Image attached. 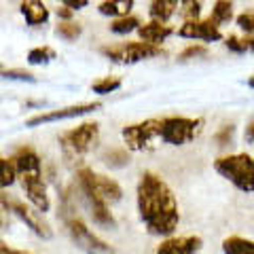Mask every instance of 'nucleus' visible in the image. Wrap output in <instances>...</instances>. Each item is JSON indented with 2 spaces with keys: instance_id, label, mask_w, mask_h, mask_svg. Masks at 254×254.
<instances>
[{
  "instance_id": "nucleus-39",
  "label": "nucleus",
  "mask_w": 254,
  "mask_h": 254,
  "mask_svg": "<svg viewBox=\"0 0 254 254\" xmlns=\"http://www.w3.org/2000/svg\"><path fill=\"white\" fill-rule=\"evenodd\" d=\"M2 70H4V68H2V64H0V72H2Z\"/></svg>"
},
{
  "instance_id": "nucleus-23",
  "label": "nucleus",
  "mask_w": 254,
  "mask_h": 254,
  "mask_svg": "<svg viewBox=\"0 0 254 254\" xmlns=\"http://www.w3.org/2000/svg\"><path fill=\"white\" fill-rule=\"evenodd\" d=\"M140 28V19L133 17V15H125V17H117L113 23H110V30L115 32V34H131V32H138Z\"/></svg>"
},
{
  "instance_id": "nucleus-3",
  "label": "nucleus",
  "mask_w": 254,
  "mask_h": 254,
  "mask_svg": "<svg viewBox=\"0 0 254 254\" xmlns=\"http://www.w3.org/2000/svg\"><path fill=\"white\" fill-rule=\"evenodd\" d=\"M60 148L66 159H83L87 153L98 146L100 142V125L98 123H81L74 129H68L60 136Z\"/></svg>"
},
{
  "instance_id": "nucleus-20",
  "label": "nucleus",
  "mask_w": 254,
  "mask_h": 254,
  "mask_svg": "<svg viewBox=\"0 0 254 254\" xmlns=\"http://www.w3.org/2000/svg\"><path fill=\"white\" fill-rule=\"evenodd\" d=\"M210 19L216 26H225V23L235 19V9H233V0H214Z\"/></svg>"
},
{
  "instance_id": "nucleus-6",
  "label": "nucleus",
  "mask_w": 254,
  "mask_h": 254,
  "mask_svg": "<svg viewBox=\"0 0 254 254\" xmlns=\"http://www.w3.org/2000/svg\"><path fill=\"white\" fill-rule=\"evenodd\" d=\"M76 178H78V190H81V195H83V199L87 203V210H89L93 222L100 225V227H106V229H115L117 220L113 216V212H110V203H106L98 195V190H95L93 182H91V170L81 168L76 174Z\"/></svg>"
},
{
  "instance_id": "nucleus-4",
  "label": "nucleus",
  "mask_w": 254,
  "mask_h": 254,
  "mask_svg": "<svg viewBox=\"0 0 254 254\" xmlns=\"http://www.w3.org/2000/svg\"><path fill=\"white\" fill-rule=\"evenodd\" d=\"M123 142L125 148L131 153H144V150H153L161 144V119H146L140 123L125 125L123 131Z\"/></svg>"
},
{
  "instance_id": "nucleus-35",
  "label": "nucleus",
  "mask_w": 254,
  "mask_h": 254,
  "mask_svg": "<svg viewBox=\"0 0 254 254\" xmlns=\"http://www.w3.org/2000/svg\"><path fill=\"white\" fill-rule=\"evenodd\" d=\"M244 138H246V142H248V144H254V119H250V123L246 125Z\"/></svg>"
},
{
  "instance_id": "nucleus-8",
  "label": "nucleus",
  "mask_w": 254,
  "mask_h": 254,
  "mask_svg": "<svg viewBox=\"0 0 254 254\" xmlns=\"http://www.w3.org/2000/svg\"><path fill=\"white\" fill-rule=\"evenodd\" d=\"M66 229L72 244L85 254H115V248L98 237L78 216H70L66 220Z\"/></svg>"
},
{
  "instance_id": "nucleus-17",
  "label": "nucleus",
  "mask_w": 254,
  "mask_h": 254,
  "mask_svg": "<svg viewBox=\"0 0 254 254\" xmlns=\"http://www.w3.org/2000/svg\"><path fill=\"white\" fill-rule=\"evenodd\" d=\"M21 15L26 17L30 26H41V23H47V19H49V11H47V6L41 0H26L21 4Z\"/></svg>"
},
{
  "instance_id": "nucleus-30",
  "label": "nucleus",
  "mask_w": 254,
  "mask_h": 254,
  "mask_svg": "<svg viewBox=\"0 0 254 254\" xmlns=\"http://www.w3.org/2000/svg\"><path fill=\"white\" fill-rule=\"evenodd\" d=\"M235 23L237 28H240L244 34H250L254 36V11H244L235 17Z\"/></svg>"
},
{
  "instance_id": "nucleus-15",
  "label": "nucleus",
  "mask_w": 254,
  "mask_h": 254,
  "mask_svg": "<svg viewBox=\"0 0 254 254\" xmlns=\"http://www.w3.org/2000/svg\"><path fill=\"white\" fill-rule=\"evenodd\" d=\"M174 34V30L172 26H168V21H148L144 23V26H140L138 28V36H140V41H144V43H150V45H157V47H161V43H165L168 38Z\"/></svg>"
},
{
  "instance_id": "nucleus-37",
  "label": "nucleus",
  "mask_w": 254,
  "mask_h": 254,
  "mask_svg": "<svg viewBox=\"0 0 254 254\" xmlns=\"http://www.w3.org/2000/svg\"><path fill=\"white\" fill-rule=\"evenodd\" d=\"M0 254H32V252H23V250H13L9 246L0 244Z\"/></svg>"
},
{
  "instance_id": "nucleus-34",
  "label": "nucleus",
  "mask_w": 254,
  "mask_h": 254,
  "mask_svg": "<svg viewBox=\"0 0 254 254\" xmlns=\"http://www.w3.org/2000/svg\"><path fill=\"white\" fill-rule=\"evenodd\" d=\"M60 2L64 6H68V9H72V11H81L89 4V0H60Z\"/></svg>"
},
{
  "instance_id": "nucleus-12",
  "label": "nucleus",
  "mask_w": 254,
  "mask_h": 254,
  "mask_svg": "<svg viewBox=\"0 0 254 254\" xmlns=\"http://www.w3.org/2000/svg\"><path fill=\"white\" fill-rule=\"evenodd\" d=\"M9 205H11V214H13V216H17L23 225H28V229H32V233H34V235L43 237V240H49V237L53 235L49 225H47L45 218L41 216L43 212H38L36 208L32 210L30 205H26L19 199H11V197H9Z\"/></svg>"
},
{
  "instance_id": "nucleus-28",
  "label": "nucleus",
  "mask_w": 254,
  "mask_h": 254,
  "mask_svg": "<svg viewBox=\"0 0 254 254\" xmlns=\"http://www.w3.org/2000/svg\"><path fill=\"white\" fill-rule=\"evenodd\" d=\"M102 159H104V163L110 165V168H123V165L129 163V155H127L125 150H121V148L110 150V153H106Z\"/></svg>"
},
{
  "instance_id": "nucleus-7",
  "label": "nucleus",
  "mask_w": 254,
  "mask_h": 254,
  "mask_svg": "<svg viewBox=\"0 0 254 254\" xmlns=\"http://www.w3.org/2000/svg\"><path fill=\"white\" fill-rule=\"evenodd\" d=\"M100 53L106 55V58L110 62H115V64H138V62H144V60H150V58H159L163 51H161V47H157V45L136 41V43L102 47Z\"/></svg>"
},
{
  "instance_id": "nucleus-33",
  "label": "nucleus",
  "mask_w": 254,
  "mask_h": 254,
  "mask_svg": "<svg viewBox=\"0 0 254 254\" xmlns=\"http://www.w3.org/2000/svg\"><path fill=\"white\" fill-rule=\"evenodd\" d=\"M208 53V49H205L203 45H190L187 47L185 51L180 53V60H193V58H201V55Z\"/></svg>"
},
{
  "instance_id": "nucleus-32",
  "label": "nucleus",
  "mask_w": 254,
  "mask_h": 254,
  "mask_svg": "<svg viewBox=\"0 0 254 254\" xmlns=\"http://www.w3.org/2000/svg\"><path fill=\"white\" fill-rule=\"evenodd\" d=\"M9 216H11V205H9V197L0 190V229H4L9 225Z\"/></svg>"
},
{
  "instance_id": "nucleus-26",
  "label": "nucleus",
  "mask_w": 254,
  "mask_h": 254,
  "mask_svg": "<svg viewBox=\"0 0 254 254\" xmlns=\"http://www.w3.org/2000/svg\"><path fill=\"white\" fill-rule=\"evenodd\" d=\"M81 32H83V28L78 26V23H74V21H62V23H58V28H55V34H58L60 38H64V41H68V43H72V41H76L78 36H81Z\"/></svg>"
},
{
  "instance_id": "nucleus-24",
  "label": "nucleus",
  "mask_w": 254,
  "mask_h": 254,
  "mask_svg": "<svg viewBox=\"0 0 254 254\" xmlns=\"http://www.w3.org/2000/svg\"><path fill=\"white\" fill-rule=\"evenodd\" d=\"M178 13L185 21H197L201 17V0H178Z\"/></svg>"
},
{
  "instance_id": "nucleus-1",
  "label": "nucleus",
  "mask_w": 254,
  "mask_h": 254,
  "mask_svg": "<svg viewBox=\"0 0 254 254\" xmlns=\"http://www.w3.org/2000/svg\"><path fill=\"white\" fill-rule=\"evenodd\" d=\"M136 203L142 225L150 235L170 237L180 225V205L174 190L159 174L144 172L138 180Z\"/></svg>"
},
{
  "instance_id": "nucleus-18",
  "label": "nucleus",
  "mask_w": 254,
  "mask_h": 254,
  "mask_svg": "<svg viewBox=\"0 0 254 254\" xmlns=\"http://www.w3.org/2000/svg\"><path fill=\"white\" fill-rule=\"evenodd\" d=\"M178 11V0H150L148 15L157 21H170Z\"/></svg>"
},
{
  "instance_id": "nucleus-19",
  "label": "nucleus",
  "mask_w": 254,
  "mask_h": 254,
  "mask_svg": "<svg viewBox=\"0 0 254 254\" xmlns=\"http://www.w3.org/2000/svg\"><path fill=\"white\" fill-rule=\"evenodd\" d=\"M222 252L225 254H254V240L242 235H229L222 240Z\"/></svg>"
},
{
  "instance_id": "nucleus-29",
  "label": "nucleus",
  "mask_w": 254,
  "mask_h": 254,
  "mask_svg": "<svg viewBox=\"0 0 254 254\" xmlns=\"http://www.w3.org/2000/svg\"><path fill=\"white\" fill-rule=\"evenodd\" d=\"M225 47L231 53H237V55H244L248 53V45H246V38L244 36H237V34H229L225 38Z\"/></svg>"
},
{
  "instance_id": "nucleus-2",
  "label": "nucleus",
  "mask_w": 254,
  "mask_h": 254,
  "mask_svg": "<svg viewBox=\"0 0 254 254\" xmlns=\"http://www.w3.org/2000/svg\"><path fill=\"white\" fill-rule=\"evenodd\" d=\"M214 170L227 182L242 190V193H254V157L248 153L222 155L214 161Z\"/></svg>"
},
{
  "instance_id": "nucleus-5",
  "label": "nucleus",
  "mask_w": 254,
  "mask_h": 254,
  "mask_svg": "<svg viewBox=\"0 0 254 254\" xmlns=\"http://www.w3.org/2000/svg\"><path fill=\"white\" fill-rule=\"evenodd\" d=\"M203 129V119L193 117H161V144L185 146L193 142Z\"/></svg>"
},
{
  "instance_id": "nucleus-31",
  "label": "nucleus",
  "mask_w": 254,
  "mask_h": 254,
  "mask_svg": "<svg viewBox=\"0 0 254 254\" xmlns=\"http://www.w3.org/2000/svg\"><path fill=\"white\" fill-rule=\"evenodd\" d=\"M2 78H11V81H23V83H36V76L26 72V70H2L0 72Z\"/></svg>"
},
{
  "instance_id": "nucleus-9",
  "label": "nucleus",
  "mask_w": 254,
  "mask_h": 254,
  "mask_svg": "<svg viewBox=\"0 0 254 254\" xmlns=\"http://www.w3.org/2000/svg\"><path fill=\"white\" fill-rule=\"evenodd\" d=\"M100 108H102L100 102H89V104H76V106H66V108H58V110H47V113H38L34 117H30L26 125L38 127V125H47V123H55V121H66V119H76V117L95 113V110H100Z\"/></svg>"
},
{
  "instance_id": "nucleus-36",
  "label": "nucleus",
  "mask_w": 254,
  "mask_h": 254,
  "mask_svg": "<svg viewBox=\"0 0 254 254\" xmlns=\"http://www.w3.org/2000/svg\"><path fill=\"white\" fill-rule=\"evenodd\" d=\"M58 17L68 21L70 17H72V9H68V6H64V9H58Z\"/></svg>"
},
{
  "instance_id": "nucleus-11",
  "label": "nucleus",
  "mask_w": 254,
  "mask_h": 254,
  "mask_svg": "<svg viewBox=\"0 0 254 254\" xmlns=\"http://www.w3.org/2000/svg\"><path fill=\"white\" fill-rule=\"evenodd\" d=\"M180 38H189V41H201V43H218L222 41L220 26H216L210 17L208 19H197V21H185L178 28Z\"/></svg>"
},
{
  "instance_id": "nucleus-27",
  "label": "nucleus",
  "mask_w": 254,
  "mask_h": 254,
  "mask_svg": "<svg viewBox=\"0 0 254 254\" xmlns=\"http://www.w3.org/2000/svg\"><path fill=\"white\" fill-rule=\"evenodd\" d=\"M119 87H121V78L119 76H104L100 78V81L91 83V89L100 95H108V93H115Z\"/></svg>"
},
{
  "instance_id": "nucleus-25",
  "label": "nucleus",
  "mask_w": 254,
  "mask_h": 254,
  "mask_svg": "<svg viewBox=\"0 0 254 254\" xmlns=\"http://www.w3.org/2000/svg\"><path fill=\"white\" fill-rule=\"evenodd\" d=\"M51 60H55V51L51 47H34V49L28 51L30 66H43V64H49Z\"/></svg>"
},
{
  "instance_id": "nucleus-22",
  "label": "nucleus",
  "mask_w": 254,
  "mask_h": 254,
  "mask_svg": "<svg viewBox=\"0 0 254 254\" xmlns=\"http://www.w3.org/2000/svg\"><path fill=\"white\" fill-rule=\"evenodd\" d=\"M15 182H17V170H15L13 159L0 157V190L9 189Z\"/></svg>"
},
{
  "instance_id": "nucleus-14",
  "label": "nucleus",
  "mask_w": 254,
  "mask_h": 254,
  "mask_svg": "<svg viewBox=\"0 0 254 254\" xmlns=\"http://www.w3.org/2000/svg\"><path fill=\"white\" fill-rule=\"evenodd\" d=\"M13 163H15V170H17V176H23V174H36V172H43V163H41V157L34 148L30 146H21L15 150V155L11 157Z\"/></svg>"
},
{
  "instance_id": "nucleus-10",
  "label": "nucleus",
  "mask_w": 254,
  "mask_h": 254,
  "mask_svg": "<svg viewBox=\"0 0 254 254\" xmlns=\"http://www.w3.org/2000/svg\"><path fill=\"white\" fill-rule=\"evenodd\" d=\"M19 185L26 193V199L32 203V208H36L38 212H49L51 208V199L49 193H47V185L43 180V172L36 174H23V176H17Z\"/></svg>"
},
{
  "instance_id": "nucleus-38",
  "label": "nucleus",
  "mask_w": 254,
  "mask_h": 254,
  "mask_svg": "<svg viewBox=\"0 0 254 254\" xmlns=\"http://www.w3.org/2000/svg\"><path fill=\"white\" fill-rule=\"evenodd\" d=\"M246 85H248V87H250V89H254V74H252V76L248 78V81H246Z\"/></svg>"
},
{
  "instance_id": "nucleus-21",
  "label": "nucleus",
  "mask_w": 254,
  "mask_h": 254,
  "mask_svg": "<svg viewBox=\"0 0 254 254\" xmlns=\"http://www.w3.org/2000/svg\"><path fill=\"white\" fill-rule=\"evenodd\" d=\"M133 9V0H104L98 11L102 15H108V17H125L129 15V11Z\"/></svg>"
},
{
  "instance_id": "nucleus-16",
  "label": "nucleus",
  "mask_w": 254,
  "mask_h": 254,
  "mask_svg": "<svg viewBox=\"0 0 254 254\" xmlns=\"http://www.w3.org/2000/svg\"><path fill=\"white\" fill-rule=\"evenodd\" d=\"M91 182L95 190H98V195L104 199L106 203H117L123 199V189L119 187V182L108 178V176H102V174H95L91 170Z\"/></svg>"
},
{
  "instance_id": "nucleus-13",
  "label": "nucleus",
  "mask_w": 254,
  "mask_h": 254,
  "mask_svg": "<svg viewBox=\"0 0 254 254\" xmlns=\"http://www.w3.org/2000/svg\"><path fill=\"white\" fill-rule=\"evenodd\" d=\"M203 248L199 235H170L155 248V254H197Z\"/></svg>"
}]
</instances>
